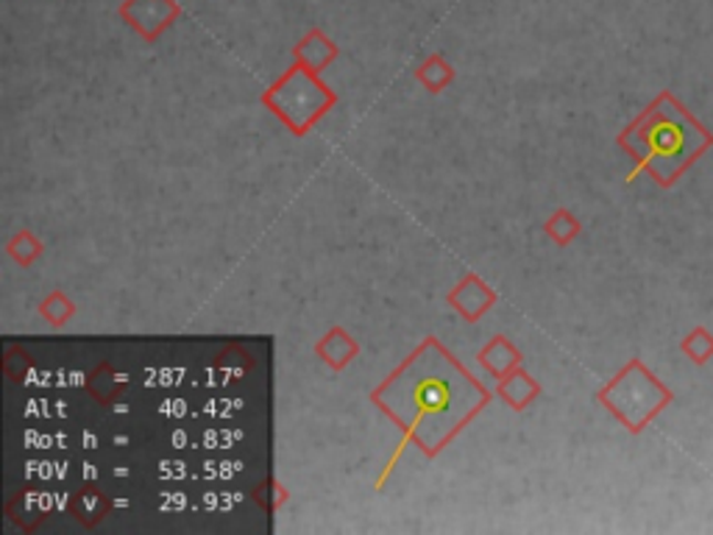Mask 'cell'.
<instances>
[{"label": "cell", "instance_id": "1", "mask_svg": "<svg viewBox=\"0 0 713 535\" xmlns=\"http://www.w3.org/2000/svg\"><path fill=\"white\" fill-rule=\"evenodd\" d=\"M619 146L636 157V173L647 171L660 188H672L696 159L713 148V131L674 98L660 93L652 104L622 131Z\"/></svg>", "mask_w": 713, "mask_h": 535}, {"label": "cell", "instance_id": "2", "mask_svg": "<svg viewBox=\"0 0 713 535\" xmlns=\"http://www.w3.org/2000/svg\"><path fill=\"white\" fill-rule=\"evenodd\" d=\"M599 402L625 424L633 436H638L655 416H660L672 405L674 394L655 377L641 360H630L616 374L614 383H607L599 390Z\"/></svg>", "mask_w": 713, "mask_h": 535}, {"label": "cell", "instance_id": "3", "mask_svg": "<svg viewBox=\"0 0 713 535\" xmlns=\"http://www.w3.org/2000/svg\"><path fill=\"white\" fill-rule=\"evenodd\" d=\"M179 7L173 0H126L123 18L145 36H156L176 20Z\"/></svg>", "mask_w": 713, "mask_h": 535}, {"label": "cell", "instance_id": "4", "mask_svg": "<svg viewBox=\"0 0 713 535\" xmlns=\"http://www.w3.org/2000/svg\"><path fill=\"white\" fill-rule=\"evenodd\" d=\"M680 352L694 365H705L713 360V332L707 327H694L689 335L680 341Z\"/></svg>", "mask_w": 713, "mask_h": 535}, {"label": "cell", "instance_id": "5", "mask_svg": "<svg viewBox=\"0 0 713 535\" xmlns=\"http://www.w3.org/2000/svg\"><path fill=\"white\" fill-rule=\"evenodd\" d=\"M299 53H301V56H307V60L313 62V65H321V62H326L332 56V53H335V47H332V42L326 40V36L321 34V31H313V34H310L307 40H304L299 45Z\"/></svg>", "mask_w": 713, "mask_h": 535}]
</instances>
